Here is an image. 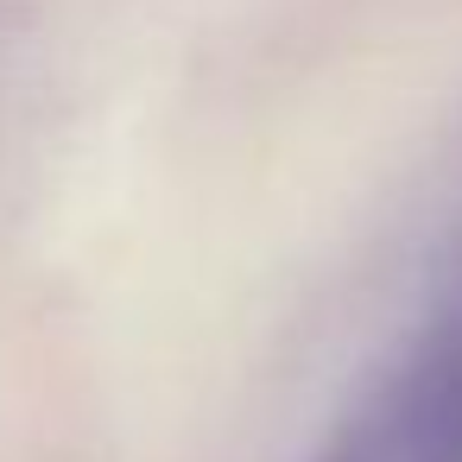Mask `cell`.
<instances>
[{"label": "cell", "mask_w": 462, "mask_h": 462, "mask_svg": "<svg viewBox=\"0 0 462 462\" xmlns=\"http://www.w3.org/2000/svg\"><path fill=\"white\" fill-rule=\"evenodd\" d=\"M310 462H462V279L367 374Z\"/></svg>", "instance_id": "1"}]
</instances>
